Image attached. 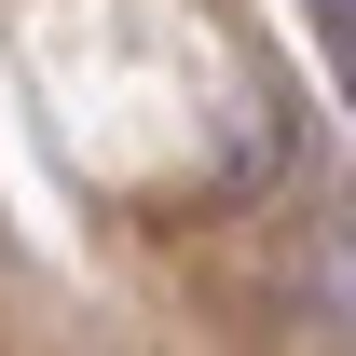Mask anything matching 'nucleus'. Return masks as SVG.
<instances>
[{
    "mask_svg": "<svg viewBox=\"0 0 356 356\" xmlns=\"http://www.w3.org/2000/svg\"><path fill=\"white\" fill-rule=\"evenodd\" d=\"M329 42H343V55H356V0H329Z\"/></svg>",
    "mask_w": 356,
    "mask_h": 356,
    "instance_id": "2",
    "label": "nucleus"
},
{
    "mask_svg": "<svg viewBox=\"0 0 356 356\" xmlns=\"http://www.w3.org/2000/svg\"><path fill=\"white\" fill-rule=\"evenodd\" d=\"M315 274H329V302L356 315V220H329V247H315Z\"/></svg>",
    "mask_w": 356,
    "mask_h": 356,
    "instance_id": "1",
    "label": "nucleus"
}]
</instances>
